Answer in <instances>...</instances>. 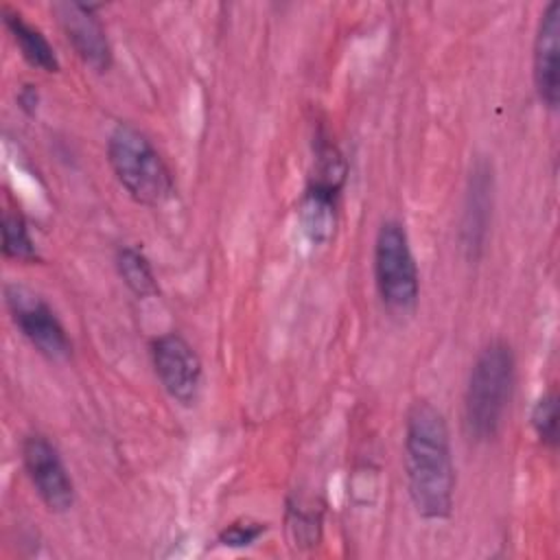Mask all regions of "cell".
Returning <instances> with one entry per match:
<instances>
[{"mask_svg": "<svg viewBox=\"0 0 560 560\" xmlns=\"http://www.w3.org/2000/svg\"><path fill=\"white\" fill-rule=\"evenodd\" d=\"M516 383V359L510 343L483 346L470 368L464 392V429L475 442H490L503 427Z\"/></svg>", "mask_w": 560, "mask_h": 560, "instance_id": "2", "label": "cell"}, {"mask_svg": "<svg viewBox=\"0 0 560 560\" xmlns=\"http://www.w3.org/2000/svg\"><path fill=\"white\" fill-rule=\"evenodd\" d=\"M374 280L381 302L396 315H407L420 298V276L407 230L400 221L381 223L374 238Z\"/></svg>", "mask_w": 560, "mask_h": 560, "instance_id": "4", "label": "cell"}, {"mask_svg": "<svg viewBox=\"0 0 560 560\" xmlns=\"http://www.w3.org/2000/svg\"><path fill=\"white\" fill-rule=\"evenodd\" d=\"M50 9L57 15V22L66 33V39L74 48L77 57L88 68L96 72H107L112 66V46L105 26L94 13V7L70 0L55 2Z\"/></svg>", "mask_w": 560, "mask_h": 560, "instance_id": "8", "label": "cell"}, {"mask_svg": "<svg viewBox=\"0 0 560 560\" xmlns=\"http://www.w3.org/2000/svg\"><path fill=\"white\" fill-rule=\"evenodd\" d=\"M2 20L7 31L11 33L15 46L20 48L22 57L37 70L44 72H59V59L46 35L24 20L20 11H13L11 7H2Z\"/></svg>", "mask_w": 560, "mask_h": 560, "instance_id": "11", "label": "cell"}, {"mask_svg": "<svg viewBox=\"0 0 560 560\" xmlns=\"http://www.w3.org/2000/svg\"><path fill=\"white\" fill-rule=\"evenodd\" d=\"M560 2H549L538 20L532 48V77L540 103L556 112L560 103Z\"/></svg>", "mask_w": 560, "mask_h": 560, "instance_id": "9", "label": "cell"}, {"mask_svg": "<svg viewBox=\"0 0 560 560\" xmlns=\"http://www.w3.org/2000/svg\"><path fill=\"white\" fill-rule=\"evenodd\" d=\"M107 162L127 190L142 206L158 208L175 192L173 173L153 142L133 125L118 122L107 138Z\"/></svg>", "mask_w": 560, "mask_h": 560, "instance_id": "3", "label": "cell"}, {"mask_svg": "<svg viewBox=\"0 0 560 560\" xmlns=\"http://www.w3.org/2000/svg\"><path fill=\"white\" fill-rule=\"evenodd\" d=\"M18 103H20V107L24 112H28V114L35 112V107H37V90L33 85H24L20 90V94H18Z\"/></svg>", "mask_w": 560, "mask_h": 560, "instance_id": "16", "label": "cell"}, {"mask_svg": "<svg viewBox=\"0 0 560 560\" xmlns=\"http://www.w3.org/2000/svg\"><path fill=\"white\" fill-rule=\"evenodd\" d=\"M265 532H267V523L252 521V518H238V521H234V523H230L221 529L219 542L223 547L241 549V547L254 545Z\"/></svg>", "mask_w": 560, "mask_h": 560, "instance_id": "15", "label": "cell"}, {"mask_svg": "<svg viewBox=\"0 0 560 560\" xmlns=\"http://www.w3.org/2000/svg\"><path fill=\"white\" fill-rule=\"evenodd\" d=\"M490 212H492V168L488 162L479 160L470 171L464 212H462V247L470 260L479 258L483 249Z\"/></svg>", "mask_w": 560, "mask_h": 560, "instance_id": "10", "label": "cell"}, {"mask_svg": "<svg viewBox=\"0 0 560 560\" xmlns=\"http://www.w3.org/2000/svg\"><path fill=\"white\" fill-rule=\"evenodd\" d=\"M151 361L164 392L179 405L197 402L203 381L201 359L195 348L177 332L160 335L151 341Z\"/></svg>", "mask_w": 560, "mask_h": 560, "instance_id": "6", "label": "cell"}, {"mask_svg": "<svg viewBox=\"0 0 560 560\" xmlns=\"http://www.w3.org/2000/svg\"><path fill=\"white\" fill-rule=\"evenodd\" d=\"M407 490L427 521H444L455 501V464L444 413L429 400H413L405 413L402 444Z\"/></svg>", "mask_w": 560, "mask_h": 560, "instance_id": "1", "label": "cell"}, {"mask_svg": "<svg viewBox=\"0 0 560 560\" xmlns=\"http://www.w3.org/2000/svg\"><path fill=\"white\" fill-rule=\"evenodd\" d=\"M2 254H4V258L20 260V262L37 260L35 243H33L28 228L20 212L7 210L2 214Z\"/></svg>", "mask_w": 560, "mask_h": 560, "instance_id": "13", "label": "cell"}, {"mask_svg": "<svg viewBox=\"0 0 560 560\" xmlns=\"http://www.w3.org/2000/svg\"><path fill=\"white\" fill-rule=\"evenodd\" d=\"M22 464L24 470L42 499V503L55 512L63 514L74 505V483L57 451V446L39 433L24 438L22 442Z\"/></svg>", "mask_w": 560, "mask_h": 560, "instance_id": "7", "label": "cell"}, {"mask_svg": "<svg viewBox=\"0 0 560 560\" xmlns=\"http://www.w3.org/2000/svg\"><path fill=\"white\" fill-rule=\"evenodd\" d=\"M116 269L127 289L136 298H151L158 293V280L149 258L133 245H125L116 254Z\"/></svg>", "mask_w": 560, "mask_h": 560, "instance_id": "12", "label": "cell"}, {"mask_svg": "<svg viewBox=\"0 0 560 560\" xmlns=\"http://www.w3.org/2000/svg\"><path fill=\"white\" fill-rule=\"evenodd\" d=\"M532 429L536 438L549 446L556 448L558 444V396L553 389L542 394L534 409H532Z\"/></svg>", "mask_w": 560, "mask_h": 560, "instance_id": "14", "label": "cell"}, {"mask_svg": "<svg viewBox=\"0 0 560 560\" xmlns=\"http://www.w3.org/2000/svg\"><path fill=\"white\" fill-rule=\"evenodd\" d=\"M4 304L13 324L28 343L50 361H66L72 354V343L48 302L33 289L9 282L4 284Z\"/></svg>", "mask_w": 560, "mask_h": 560, "instance_id": "5", "label": "cell"}]
</instances>
